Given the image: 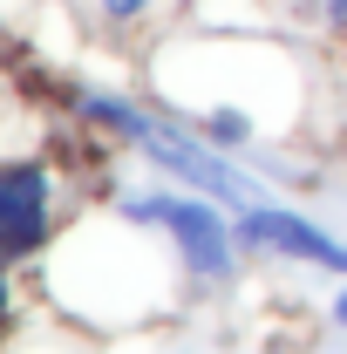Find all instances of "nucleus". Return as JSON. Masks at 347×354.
I'll return each mask as SVG.
<instances>
[{
  "label": "nucleus",
  "instance_id": "0eeeda50",
  "mask_svg": "<svg viewBox=\"0 0 347 354\" xmlns=\"http://www.w3.org/2000/svg\"><path fill=\"white\" fill-rule=\"evenodd\" d=\"M334 21H341V28H347V0H334Z\"/></svg>",
  "mask_w": 347,
  "mask_h": 354
},
{
  "label": "nucleus",
  "instance_id": "f257e3e1",
  "mask_svg": "<svg viewBox=\"0 0 347 354\" xmlns=\"http://www.w3.org/2000/svg\"><path fill=\"white\" fill-rule=\"evenodd\" d=\"M130 218L143 225H164L177 245H184V266L205 272V279H225L232 272V232L218 212H205V198H136Z\"/></svg>",
  "mask_w": 347,
  "mask_h": 354
},
{
  "label": "nucleus",
  "instance_id": "20e7f679",
  "mask_svg": "<svg viewBox=\"0 0 347 354\" xmlns=\"http://www.w3.org/2000/svg\"><path fill=\"white\" fill-rule=\"evenodd\" d=\"M212 136L218 143H238L245 136V116H212Z\"/></svg>",
  "mask_w": 347,
  "mask_h": 354
},
{
  "label": "nucleus",
  "instance_id": "423d86ee",
  "mask_svg": "<svg viewBox=\"0 0 347 354\" xmlns=\"http://www.w3.org/2000/svg\"><path fill=\"white\" fill-rule=\"evenodd\" d=\"M7 307H14V293H7V272H0V320H7Z\"/></svg>",
  "mask_w": 347,
  "mask_h": 354
},
{
  "label": "nucleus",
  "instance_id": "6e6552de",
  "mask_svg": "<svg viewBox=\"0 0 347 354\" xmlns=\"http://www.w3.org/2000/svg\"><path fill=\"white\" fill-rule=\"evenodd\" d=\"M334 320H341V327H347V293H341V307H334Z\"/></svg>",
  "mask_w": 347,
  "mask_h": 354
},
{
  "label": "nucleus",
  "instance_id": "f03ea898",
  "mask_svg": "<svg viewBox=\"0 0 347 354\" xmlns=\"http://www.w3.org/2000/svg\"><path fill=\"white\" fill-rule=\"evenodd\" d=\"M55 184L41 164H0V259H21L48 239Z\"/></svg>",
  "mask_w": 347,
  "mask_h": 354
},
{
  "label": "nucleus",
  "instance_id": "39448f33",
  "mask_svg": "<svg viewBox=\"0 0 347 354\" xmlns=\"http://www.w3.org/2000/svg\"><path fill=\"white\" fill-rule=\"evenodd\" d=\"M143 7H150V0H102V14H109V21H136Z\"/></svg>",
  "mask_w": 347,
  "mask_h": 354
},
{
  "label": "nucleus",
  "instance_id": "7ed1b4c3",
  "mask_svg": "<svg viewBox=\"0 0 347 354\" xmlns=\"http://www.w3.org/2000/svg\"><path fill=\"white\" fill-rule=\"evenodd\" d=\"M238 232H245L259 252H286V259H306V266H334V272H347V245H334L327 232H313L300 212H279V205H245Z\"/></svg>",
  "mask_w": 347,
  "mask_h": 354
}]
</instances>
